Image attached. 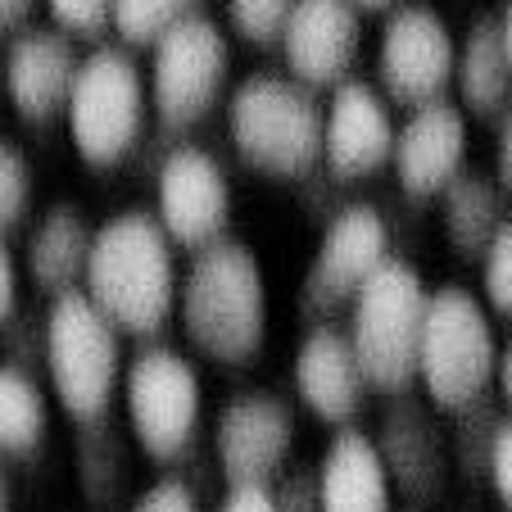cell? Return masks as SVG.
<instances>
[{
    "label": "cell",
    "instance_id": "obj_1",
    "mask_svg": "<svg viewBox=\"0 0 512 512\" xmlns=\"http://www.w3.org/2000/svg\"><path fill=\"white\" fill-rule=\"evenodd\" d=\"M177 322L195 354L218 368H245L268 340V277L259 254L236 236L195 250L177 290Z\"/></svg>",
    "mask_w": 512,
    "mask_h": 512
},
{
    "label": "cell",
    "instance_id": "obj_2",
    "mask_svg": "<svg viewBox=\"0 0 512 512\" xmlns=\"http://www.w3.org/2000/svg\"><path fill=\"white\" fill-rule=\"evenodd\" d=\"M82 290L114 318L123 336L136 340L159 336L177 318L182 268H177L173 236L155 213L123 209L96 227Z\"/></svg>",
    "mask_w": 512,
    "mask_h": 512
},
{
    "label": "cell",
    "instance_id": "obj_3",
    "mask_svg": "<svg viewBox=\"0 0 512 512\" xmlns=\"http://www.w3.org/2000/svg\"><path fill=\"white\" fill-rule=\"evenodd\" d=\"M322 118L327 105L309 82L290 73H245L227 91V141L254 173L304 182L322 168Z\"/></svg>",
    "mask_w": 512,
    "mask_h": 512
},
{
    "label": "cell",
    "instance_id": "obj_4",
    "mask_svg": "<svg viewBox=\"0 0 512 512\" xmlns=\"http://www.w3.org/2000/svg\"><path fill=\"white\" fill-rule=\"evenodd\" d=\"M431 304V286L404 254H390L349 300V340L363 363V377L377 395H408L417 386V349Z\"/></svg>",
    "mask_w": 512,
    "mask_h": 512
},
{
    "label": "cell",
    "instance_id": "obj_5",
    "mask_svg": "<svg viewBox=\"0 0 512 512\" xmlns=\"http://www.w3.org/2000/svg\"><path fill=\"white\" fill-rule=\"evenodd\" d=\"M123 331L87 290L46 304V386L73 422H100L123 386Z\"/></svg>",
    "mask_w": 512,
    "mask_h": 512
},
{
    "label": "cell",
    "instance_id": "obj_6",
    "mask_svg": "<svg viewBox=\"0 0 512 512\" xmlns=\"http://www.w3.org/2000/svg\"><path fill=\"white\" fill-rule=\"evenodd\" d=\"M150 123V82L132 59V46L96 41L82 55L78 82L64 109L73 150L91 168H118L141 150Z\"/></svg>",
    "mask_w": 512,
    "mask_h": 512
},
{
    "label": "cell",
    "instance_id": "obj_7",
    "mask_svg": "<svg viewBox=\"0 0 512 512\" xmlns=\"http://www.w3.org/2000/svg\"><path fill=\"white\" fill-rule=\"evenodd\" d=\"M499 368V340L485 300L467 286L431 290L422 322V349H417V386L440 413L472 404L476 395L494 386Z\"/></svg>",
    "mask_w": 512,
    "mask_h": 512
},
{
    "label": "cell",
    "instance_id": "obj_8",
    "mask_svg": "<svg viewBox=\"0 0 512 512\" xmlns=\"http://www.w3.org/2000/svg\"><path fill=\"white\" fill-rule=\"evenodd\" d=\"M123 413L127 435L155 463H182L191 445L200 440L204 413V381L195 363L173 345H150L141 340L123 368Z\"/></svg>",
    "mask_w": 512,
    "mask_h": 512
},
{
    "label": "cell",
    "instance_id": "obj_9",
    "mask_svg": "<svg viewBox=\"0 0 512 512\" xmlns=\"http://www.w3.org/2000/svg\"><path fill=\"white\" fill-rule=\"evenodd\" d=\"M150 114L164 132H191L232 82V41L213 14H191L150 46Z\"/></svg>",
    "mask_w": 512,
    "mask_h": 512
},
{
    "label": "cell",
    "instance_id": "obj_10",
    "mask_svg": "<svg viewBox=\"0 0 512 512\" xmlns=\"http://www.w3.org/2000/svg\"><path fill=\"white\" fill-rule=\"evenodd\" d=\"M390 223L377 204L349 200L322 223V236L313 245L309 272L300 286V318L309 327L331 322L340 309H349L363 281L390 259Z\"/></svg>",
    "mask_w": 512,
    "mask_h": 512
},
{
    "label": "cell",
    "instance_id": "obj_11",
    "mask_svg": "<svg viewBox=\"0 0 512 512\" xmlns=\"http://www.w3.org/2000/svg\"><path fill=\"white\" fill-rule=\"evenodd\" d=\"M458 32L422 0H399L386 10L377 37V87L390 105H426L454 87Z\"/></svg>",
    "mask_w": 512,
    "mask_h": 512
},
{
    "label": "cell",
    "instance_id": "obj_12",
    "mask_svg": "<svg viewBox=\"0 0 512 512\" xmlns=\"http://www.w3.org/2000/svg\"><path fill=\"white\" fill-rule=\"evenodd\" d=\"M295 408L277 390H241L213 422V463L223 485H272L295 454Z\"/></svg>",
    "mask_w": 512,
    "mask_h": 512
},
{
    "label": "cell",
    "instance_id": "obj_13",
    "mask_svg": "<svg viewBox=\"0 0 512 512\" xmlns=\"http://www.w3.org/2000/svg\"><path fill=\"white\" fill-rule=\"evenodd\" d=\"M155 218L177 250H204L232 227V177L204 145H173L155 173Z\"/></svg>",
    "mask_w": 512,
    "mask_h": 512
},
{
    "label": "cell",
    "instance_id": "obj_14",
    "mask_svg": "<svg viewBox=\"0 0 512 512\" xmlns=\"http://www.w3.org/2000/svg\"><path fill=\"white\" fill-rule=\"evenodd\" d=\"M277 50L290 78L313 91H331L354 73L363 50V5L358 0H295L281 23Z\"/></svg>",
    "mask_w": 512,
    "mask_h": 512
},
{
    "label": "cell",
    "instance_id": "obj_15",
    "mask_svg": "<svg viewBox=\"0 0 512 512\" xmlns=\"http://www.w3.org/2000/svg\"><path fill=\"white\" fill-rule=\"evenodd\" d=\"M78 68V41L59 32L55 23H28L5 46V100L28 127H55L64 123Z\"/></svg>",
    "mask_w": 512,
    "mask_h": 512
},
{
    "label": "cell",
    "instance_id": "obj_16",
    "mask_svg": "<svg viewBox=\"0 0 512 512\" xmlns=\"http://www.w3.org/2000/svg\"><path fill=\"white\" fill-rule=\"evenodd\" d=\"M372 440H377L381 458H386V472L395 481V490L413 508H426V503H435L445 494L449 472H454V454H449V435L435 422L431 399H417L413 390L408 395H390Z\"/></svg>",
    "mask_w": 512,
    "mask_h": 512
},
{
    "label": "cell",
    "instance_id": "obj_17",
    "mask_svg": "<svg viewBox=\"0 0 512 512\" xmlns=\"http://www.w3.org/2000/svg\"><path fill=\"white\" fill-rule=\"evenodd\" d=\"M381 87L363 78H345L331 87L327 118H322V168L340 182L372 177L395 159V114Z\"/></svg>",
    "mask_w": 512,
    "mask_h": 512
},
{
    "label": "cell",
    "instance_id": "obj_18",
    "mask_svg": "<svg viewBox=\"0 0 512 512\" xmlns=\"http://www.w3.org/2000/svg\"><path fill=\"white\" fill-rule=\"evenodd\" d=\"M467 141H472V118L458 100L435 96L426 105H413L395 132V159H390L399 191L413 200H435L467 168Z\"/></svg>",
    "mask_w": 512,
    "mask_h": 512
},
{
    "label": "cell",
    "instance_id": "obj_19",
    "mask_svg": "<svg viewBox=\"0 0 512 512\" xmlns=\"http://www.w3.org/2000/svg\"><path fill=\"white\" fill-rule=\"evenodd\" d=\"M290 381L300 404L327 426H354L372 390L354 354V340L336 322H318L304 331L300 349L290 358Z\"/></svg>",
    "mask_w": 512,
    "mask_h": 512
},
{
    "label": "cell",
    "instance_id": "obj_20",
    "mask_svg": "<svg viewBox=\"0 0 512 512\" xmlns=\"http://www.w3.org/2000/svg\"><path fill=\"white\" fill-rule=\"evenodd\" d=\"M91 241H96V227H91L87 209L78 200L46 204L28 232V245H23V272H28V281L46 300H59L68 290H82Z\"/></svg>",
    "mask_w": 512,
    "mask_h": 512
},
{
    "label": "cell",
    "instance_id": "obj_21",
    "mask_svg": "<svg viewBox=\"0 0 512 512\" xmlns=\"http://www.w3.org/2000/svg\"><path fill=\"white\" fill-rule=\"evenodd\" d=\"M322 512H395V481L377 440L358 426H340L318 458Z\"/></svg>",
    "mask_w": 512,
    "mask_h": 512
},
{
    "label": "cell",
    "instance_id": "obj_22",
    "mask_svg": "<svg viewBox=\"0 0 512 512\" xmlns=\"http://www.w3.org/2000/svg\"><path fill=\"white\" fill-rule=\"evenodd\" d=\"M454 91L467 118H499L512 105V59L503 46L499 14H472L458 37Z\"/></svg>",
    "mask_w": 512,
    "mask_h": 512
},
{
    "label": "cell",
    "instance_id": "obj_23",
    "mask_svg": "<svg viewBox=\"0 0 512 512\" xmlns=\"http://www.w3.org/2000/svg\"><path fill=\"white\" fill-rule=\"evenodd\" d=\"M435 200H440V232H445L449 250L463 263H481L494 232L508 218V195H503L499 177L467 164Z\"/></svg>",
    "mask_w": 512,
    "mask_h": 512
},
{
    "label": "cell",
    "instance_id": "obj_24",
    "mask_svg": "<svg viewBox=\"0 0 512 512\" xmlns=\"http://www.w3.org/2000/svg\"><path fill=\"white\" fill-rule=\"evenodd\" d=\"M50 386L19 363H0V458H28L46 440Z\"/></svg>",
    "mask_w": 512,
    "mask_h": 512
},
{
    "label": "cell",
    "instance_id": "obj_25",
    "mask_svg": "<svg viewBox=\"0 0 512 512\" xmlns=\"http://www.w3.org/2000/svg\"><path fill=\"white\" fill-rule=\"evenodd\" d=\"M78 490L91 508H105L114 503V494L123 490L127 481V449L118 440V431L109 426V417L100 422H82V435H78Z\"/></svg>",
    "mask_w": 512,
    "mask_h": 512
},
{
    "label": "cell",
    "instance_id": "obj_26",
    "mask_svg": "<svg viewBox=\"0 0 512 512\" xmlns=\"http://www.w3.org/2000/svg\"><path fill=\"white\" fill-rule=\"evenodd\" d=\"M503 399H494L490 390L476 395L472 404L454 408V431H449V454H454V472H463L467 481H485L490 472V449H494V431H499Z\"/></svg>",
    "mask_w": 512,
    "mask_h": 512
},
{
    "label": "cell",
    "instance_id": "obj_27",
    "mask_svg": "<svg viewBox=\"0 0 512 512\" xmlns=\"http://www.w3.org/2000/svg\"><path fill=\"white\" fill-rule=\"evenodd\" d=\"M204 10V0H114V32L123 46H155L168 28Z\"/></svg>",
    "mask_w": 512,
    "mask_h": 512
},
{
    "label": "cell",
    "instance_id": "obj_28",
    "mask_svg": "<svg viewBox=\"0 0 512 512\" xmlns=\"http://www.w3.org/2000/svg\"><path fill=\"white\" fill-rule=\"evenodd\" d=\"M32 195H37L32 159L23 155L19 141L0 136V236L19 232L32 218Z\"/></svg>",
    "mask_w": 512,
    "mask_h": 512
},
{
    "label": "cell",
    "instance_id": "obj_29",
    "mask_svg": "<svg viewBox=\"0 0 512 512\" xmlns=\"http://www.w3.org/2000/svg\"><path fill=\"white\" fill-rule=\"evenodd\" d=\"M290 5H295V0H223L227 28H232L245 46H259V50L277 46Z\"/></svg>",
    "mask_w": 512,
    "mask_h": 512
},
{
    "label": "cell",
    "instance_id": "obj_30",
    "mask_svg": "<svg viewBox=\"0 0 512 512\" xmlns=\"http://www.w3.org/2000/svg\"><path fill=\"white\" fill-rule=\"evenodd\" d=\"M481 295L485 309H494L499 318H512V213L494 232L490 250L481 254Z\"/></svg>",
    "mask_w": 512,
    "mask_h": 512
},
{
    "label": "cell",
    "instance_id": "obj_31",
    "mask_svg": "<svg viewBox=\"0 0 512 512\" xmlns=\"http://www.w3.org/2000/svg\"><path fill=\"white\" fill-rule=\"evenodd\" d=\"M50 23L59 32H68L73 41H105V32H114V0H46Z\"/></svg>",
    "mask_w": 512,
    "mask_h": 512
},
{
    "label": "cell",
    "instance_id": "obj_32",
    "mask_svg": "<svg viewBox=\"0 0 512 512\" xmlns=\"http://www.w3.org/2000/svg\"><path fill=\"white\" fill-rule=\"evenodd\" d=\"M5 363H19L28 372H46V313L19 309L5 322Z\"/></svg>",
    "mask_w": 512,
    "mask_h": 512
},
{
    "label": "cell",
    "instance_id": "obj_33",
    "mask_svg": "<svg viewBox=\"0 0 512 512\" xmlns=\"http://www.w3.org/2000/svg\"><path fill=\"white\" fill-rule=\"evenodd\" d=\"M272 503H277V512H322L318 467H286L272 481Z\"/></svg>",
    "mask_w": 512,
    "mask_h": 512
},
{
    "label": "cell",
    "instance_id": "obj_34",
    "mask_svg": "<svg viewBox=\"0 0 512 512\" xmlns=\"http://www.w3.org/2000/svg\"><path fill=\"white\" fill-rule=\"evenodd\" d=\"M127 512H204V508H200V490L186 476H164V481L136 494Z\"/></svg>",
    "mask_w": 512,
    "mask_h": 512
},
{
    "label": "cell",
    "instance_id": "obj_35",
    "mask_svg": "<svg viewBox=\"0 0 512 512\" xmlns=\"http://www.w3.org/2000/svg\"><path fill=\"white\" fill-rule=\"evenodd\" d=\"M485 481H490L494 499L503 503V508L512 512V408L503 413L499 431H494V449H490V472H485Z\"/></svg>",
    "mask_w": 512,
    "mask_h": 512
},
{
    "label": "cell",
    "instance_id": "obj_36",
    "mask_svg": "<svg viewBox=\"0 0 512 512\" xmlns=\"http://www.w3.org/2000/svg\"><path fill=\"white\" fill-rule=\"evenodd\" d=\"M19 313V259L10 250V236H0V331Z\"/></svg>",
    "mask_w": 512,
    "mask_h": 512
},
{
    "label": "cell",
    "instance_id": "obj_37",
    "mask_svg": "<svg viewBox=\"0 0 512 512\" xmlns=\"http://www.w3.org/2000/svg\"><path fill=\"white\" fill-rule=\"evenodd\" d=\"M213 512H277L272 485H227V494Z\"/></svg>",
    "mask_w": 512,
    "mask_h": 512
},
{
    "label": "cell",
    "instance_id": "obj_38",
    "mask_svg": "<svg viewBox=\"0 0 512 512\" xmlns=\"http://www.w3.org/2000/svg\"><path fill=\"white\" fill-rule=\"evenodd\" d=\"M494 177H499L503 195L512 200V105L503 109L499 118H494Z\"/></svg>",
    "mask_w": 512,
    "mask_h": 512
},
{
    "label": "cell",
    "instance_id": "obj_39",
    "mask_svg": "<svg viewBox=\"0 0 512 512\" xmlns=\"http://www.w3.org/2000/svg\"><path fill=\"white\" fill-rule=\"evenodd\" d=\"M41 0H0V37H14L32 23V10Z\"/></svg>",
    "mask_w": 512,
    "mask_h": 512
},
{
    "label": "cell",
    "instance_id": "obj_40",
    "mask_svg": "<svg viewBox=\"0 0 512 512\" xmlns=\"http://www.w3.org/2000/svg\"><path fill=\"white\" fill-rule=\"evenodd\" d=\"M494 390H499L503 408H512V336H508V345H499V368H494Z\"/></svg>",
    "mask_w": 512,
    "mask_h": 512
},
{
    "label": "cell",
    "instance_id": "obj_41",
    "mask_svg": "<svg viewBox=\"0 0 512 512\" xmlns=\"http://www.w3.org/2000/svg\"><path fill=\"white\" fill-rule=\"evenodd\" d=\"M0 512H14V485H10L5 463H0Z\"/></svg>",
    "mask_w": 512,
    "mask_h": 512
},
{
    "label": "cell",
    "instance_id": "obj_42",
    "mask_svg": "<svg viewBox=\"0 0 512 512\" xmlns=\"http://www.w3.org/2000/svg\"><path fill=\"white\" fill-rule=\"evenodd\" d=\"M499 28H503V46H508V59H512V0H503V10H499Z\"/></svg>",
    "mask_w": 512,
    "mask_h": 512
},
{
    "label": "cell",
    "instance_id": "obj_43",
    "mask_svg": "<svg viewBox=\"0 0 512 512\" xmlns=\"http://www.w3.org/2000/svg\"><path fill=\"white\" fill-rule=\"evenodd\" d=\"M363 5V14H386L390 5H399V0H358Z\"/></svg>",
    "mask_w": 512,
    "mask_h": 512
},
{
    "label": "cell",
    "instance_id": "obj_44",
    "mask_svg": "<svg viewBox=\"0 0 512 512\" xmlns=\"http://www.w3.org/2000/svg\"><path fill=\"white\" fill-rule=\"evenodd\" d=\"M0 96H5V50H0Z\"/></svg>",
    "mask_w": 512,
    "mask_h": 512
},
{
    "label": "cell",
    "instance_id": "obj_45",
    "mask_svg": "<svg viewBox=\"0 0 512 512\" xmlns=\"http://www.w3.org/2000/svg\"><path fill=\"white\" fill-rule=\"evenodd\" d=\"M408 512H422V508H408Z\"/></svg>",
    "mask_w": 512,
    "mask_h": 512
}]
</instances>
